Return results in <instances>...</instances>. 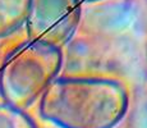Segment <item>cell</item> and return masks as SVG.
Segmentation results:
<instances>
[{
  "label": "cell",
  "mask_w": 147,
  "mask_h": 128,
  "mask_svg": "<svg viewBox=\"0 0 147 128\" xmlns=\"http://www.w3.org/2000/svg\"><path fill=\"white\" fill-rule=\"evenodd\" d=\"M128 106V91L118 79L64 76L42 92L38 110L59 128H114Z\"/></svg>",
  "instance_id": "obj_1"
},
{
  "label": "cell",
  "mask_w": 147,
  "mask_h": 128,
  "mask_svg": "<svg viewBox=\"0 0 147 128\" xmlns=\"http://www.w3.org/2000/svg\"><path fill=\"white\" fill-rule=\"evenodd\" d=\"M61 64V47L32 40L22 42L8 54L0 68L4 102L27 109L58 77Z\"/></svg>",
  "instance_id": "obj_2"
},
{
  "label": "cell",
  "mask_w": 147,
  "mask_h": 128,
  "mask_svg": "<svg viewBox=\"0 0 147 128\" xmlns=\"http://www.w3.org/2000/svg\"><path fill=\"white\" fill-rule=\"evenodd\" d=\"M81 19L80 0H31L26 27L28 40L61 47Z\"/></svg>",
  "instance_id": "obj_3"
},
{
  "label": "cell",
  "mask_w": 147,
  "mask_h": 128,
  "mask_svg": "<svg viewBox=\"0 0 147 128\" xmlns=\"http://www.w3.org/2000/svg\"><path fill=\"white\" fill-rule=\"evenodd\" d=\"M31 0H0V39L26 24Z\"/></svg>",
  "instance_id": "obj_4"
},
{
  "label": "cell",
  "mask_w": 147,
  "mask_h": 128,
  "mask_svg": "<svg viewBox=\"0 0 147 128\" xmlns=\"http://www.w3.org/2000/svg\"><path fill=\"white\" fill-rule=\"evenodd\" d=\"M0 128H38L26 110L0 102Z\"/></svg>",
  "instance_id": "obj_5"
},
{
  "label": "cell",
  "mask_w": 147,
  "mask_h": 128,
  "mask_svg": "<svg viewBox=\"0 0 147 128\" xmlns=\"http://www.w3.org/2000/svg\"><path fill=\"white\" fill-rule=\"evenodd\" d=\"M81 3H94V1H101V0H80Z\"/></svg>",
  "instance_id": "obj_6"
}]
</instances>
